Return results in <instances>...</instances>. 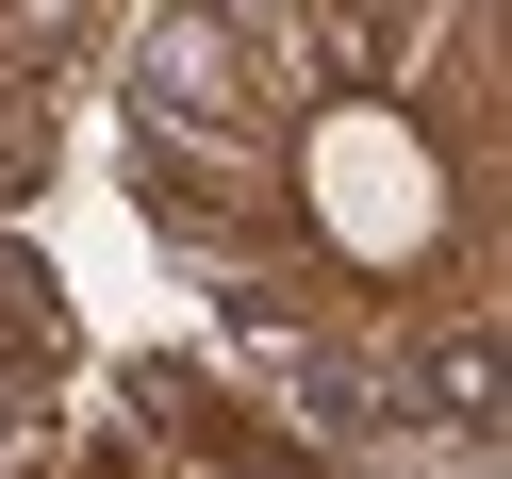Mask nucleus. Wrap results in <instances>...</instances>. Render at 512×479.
I'll use <instances>...</instances> for the list:
<instances>
[{"instance_id":"nucleus-1","label":"nucleus","mask_w":512,"mask_h":479,"mask_svg":"<svg viewBox=\"0 0 512 479\" xmlns=\"http://www.w3.org/2000/svg\"><path fill=\"white\" fill-rule=\"evenodd\" d=\"M298 182H314V232H331L347 265H430V248H446V166H430V133L380 116V100L314 116Z\"/></svg>"}]
</instances>
